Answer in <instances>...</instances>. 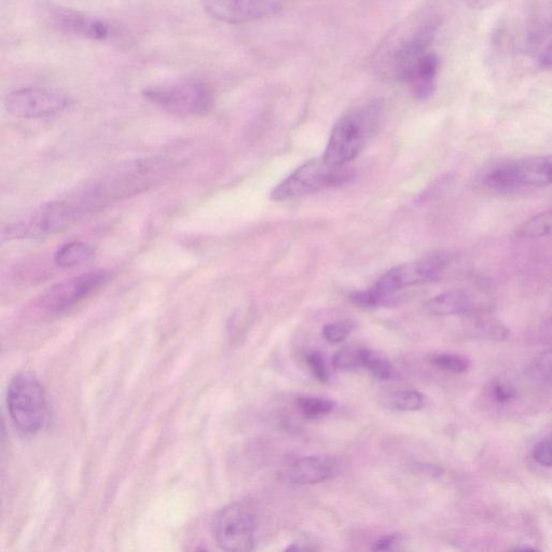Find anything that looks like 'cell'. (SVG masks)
Here are the masks:
<instances>
[{"mask_svg": "<svg viewBox=\"0 0 552 552\" xmlns=\"http://www.w3.org/2000/svg\"><path fill=\"white\" fill-rule=\"evenodd\" d=\"M171 170L162 159L135 160L118 165L103 177L86 186L71 201L80 215L101 209L102 206L136 195L158 184Z\"/></svg>", "mask_w": 552, "mask_h": 552, "instance_id": "cell-1", "label": "cell"}, {"mask_svg": "<svg viewBox=\"0 0 552 552\" xmlns=\"http://www.w3.org/2000/svg\"><path fill=\"white\" fill-rule=\"evenodd\" d=\"M381 114V104L370 102L342 116L331 131L323 159L335 167H347L376 133Z\"/></svg>", "mask_w": 552, "mask_h": 552, "instance_id": "cell-2", "label": "cell"}, {"mask_svg": "<svg viewBox=\"0 0 552 552\" xmlns=\"http://www.w3.org/2000/svg\"><path fill=\"white\" fill-rule=\"evenodd\" d=\"M551 182V157L501 160L482 169L476 186L496 195H510L523 188L544 187Z\"/></svg>", "mask_w": 552, "mask_h": 552, "instance_id": "cell-3", "label": "cell"}, {"mask_svg": "<svg viewBox=\"0 0 552 552\" xmlns=\"http://www.w3.org/2000/svg\"><path fill=\"white\" fill-rule=\"evenodd\" d=\"M7 404L11 419L19 431L33 435L43 429L47 400L43 385L34 374L22 372L11 380Z\"/></svg>", "mask_w": 552, "mask_h": 552, "instance_id": "cell-4", "label": "cell"}, {"mask_svg": "<svg viewBox=\"0 0 552 552\" xmlns=\"http://www.w3.org/2000/svg\"><path fill=\"white\" fill-rule=\"evenodd\" d=\"M353 173L347 167H335L323 157L316 158L301 165L293 174L271 192V199L276 202L291 201L317 191L348 183Z\"/></svg>", "mask_w": 552, "mask_h": 552, "instance_id": "cell-5", "label": "cell"}, {"mask_svg": "<svg viewBox=\"0 0 552 552\" xmlns=\"http://www.w3.org/2000/svg\"><path fill=\"white\" fill-rule=\"evenodd\" d=\"M143 94L151 104L177 116L203 115L213 105L211 89L199 81H179L150 87Z\"/></svg>", "mask_w": 552, "mask_h": 552, "instance_id": "cell-6", "label": "cell"}, {"mask_svg": "<svg viewBox=\"0 0 552 552\" xmlns=\"http://www.w3.org/2000/svg\"><path fill=\"white\" fill-rule=\"evenodd\" d=\"M451 257L447 253H438L386 272L372 289L384 300L385 305L394 299L402 289L430 283L440 278L450 266Z\"/></svg>", "mask_w": 552, "mask_h": 552, "instance_id": "cell-7", "label": "cell"}, {"mask_svg": "<svg viewBox=\"0 0 552 552\" xmlns=\"http://www.w3.org/2000/svg\"><path fill=\"white\" fill-rule=\"evenodd\" d=\"M217 545L225 551H251L256 543V518L253 509L233 503L219 510L212 521Z\"/></svg>", "mask_w": 552, "mask_h": 552, "instance_id": "cell-8", "label": "cell"}, {"mask_svg": "<svg viewBox=\"0 0 552 552\" xmlns=\"http://www.w3.org/2000/svg\"><path fill=\"white\" fill-rule=\"evenodd\" d=\"M68 100L62 93L47 88H26L10 93L5 100L7 112L24 119L46 118L66 108Z\"/></svg>", "mask_w": 552, "mask_h": 552, "instance_id": "cell-9", "label": "cell"}, {"mask_svg": "<svg viewBox=\"0 0 552 552\" xmlns=\"http://www.w3.org/2000/svg\"><path fill=\"white\" fill-rule=\"evenodd\" d=\"M109 280V273L94 271L52 286L41 298V307L50 313H62L98 291Z\"/></svg>", "mask_w": 552, "mask_h": 552, "instance_id": "cell-10", "label": "cell"}, {"mask_svg": "<svg viewBox=\"0 0 552 552\" xmlns=\"http://www.w3.org/2000/svg\"><path fill=\"white\" fill-rule=\"evenodd\" d=\"M439 27L438 21L422 24L392 52L391 71L398 81L407 82L413 69L430 51Z\"/></svg>", "mask_w": 552, "mask_h": 552, "instance_id": "cell-11", "label": "cell"}, {"mask_svg": "<svg viewBox=\"0 0 552 552\" xmlns=\"http://www.w3.org/2000/svg\"><path fill=\"white\" fill-rule=\"evenodd\" d=\"M207 15L230 24H244L276 15L280 0H202Z\"/></svg>", "mask_w": 552, "mask_h": 552, "instance_id": "cell-12", "label": "cell"}, {"mask_svg": "<svg viewBox=\"0 0 552 552\" xmlns=\"http://www.w3.org/2000/svg\"><path fill=\"white\" fill-rule=\"evenodd\" d=\"M79 217L71 201H55L41 206L22 230L32 236H48L71 228Z\"/></svg>", "mask_w": 552, "mask_h": 552, "instance_id": "cell-13", "label": "cell"}, {"mask_svg": "<svg viewBox=\"0 0 552 552\" xmlns=\"http://www.w3.org/2000/svg\"><path fill=\"white\" fill-rule=\"evenodd\" d=\"M338 464L327 457H305L295 460L284 467L282 478L295 485H315L333 478L337 473Z\"/></svg>", "mask_w": 552, "mask_h": 552, "instance_id": "cell-14", "label": "cell"}, {"mask_svg": "<svg viewBox=\"0 0 552 552\" xmlns=\"http://www.w3.org/2000/svg\"><path fill=\"white\" fill-rule=\"evenodd\" d=\"M55 20L65 31L94 40H106L114 34L113 27L107 22L76 11H60Z\"/></svg>", "mask_w": 552, "mask_h": 552, "instance_id": "cell-15", "label": "cell"}, {"mask_svg": "<svg viewBox=\"0 0 552 552\" xmlns=\"http://www.w3.org/2000/svg\"><path fill=\"white\" fill-rule=\"evenodd\" d=\"M440 71V60L434 52H429L413 69L406 84L410 86L414 98L427 101L432 98L437 89Z\"/></svg>", "mask_w": 552, "mask_h": 552, "instance_id": "cell-16", "label": "cell"}, {"mask_svg": "<svg viewBox=\"0 0 552 552\" xmlns=\"http://www.w3.org/2000/svg\"><path fill=\"white\" fill-rule=\"evenodd\" d=\"M475 307L474 297L461 289L440 294L426 305L427 311L437 316L468 314L473 312Z\"/></svg>", "mask_w": 552, "mask_h": 552, "instance_id": "cell-17", "label": "cell"}, {"mask_svg": "<svg viewBox=\"0 0 552 552\" xmlns=\"http://www.w3.org/2000/svg\"><path fill=\"white\" fill-rule=\"evenodd\" d=\"M94 248L85 242L65 244L55 255V262L62 269H71L87 264L94 257Z\"/></svg>", "mask_w": 552, "mask_h": 552, "instance_id": "cell-18", "label": "cell"}, {"mask_svg": "<svg viewBox=\"0 0 552 552\" xmlns=\"http://www.w3.org/2000/svg\"><path fill=\"white\" fill-rule=\"evenodd\" d=\"M552 213L543 212L526 220L517 230V236L524 239H537L548 236L551 232Z\"/></svg>", "mask_w": 552, "mask_h": 552, "instance_id": "cell-19", "label": "cell"}, {"mask_svg": "<svg viewBox=\"0 0 552 552\" xmlns=\"http://www.w3.org/2000/svg\"><path fill=\"white\" fill-rule=\"evenodd\" d=\"M297 405L309 419L323 417L335 408L333 400L316 397H301L297 400Z\"/></svg>", "mask_w": 552, "mask_h": 552, "instance_id": "cell-20", "label": "cell"}, {"mask_svg": "<svg viewBox=\"0 0 552 552\" xmlns=\"http://www.w3.org/2000/svg\"><path fill=\"white\" fill-rule=\"evenodd\" d=\"M368 350L363 348H347L336 353L334 366L342 371H351L363 367Z\"/></svg>", "mask_w": 552, "mask_h": 552, "instance_id": "cell-21", "label": "cell"}, {"mask_svg": "<svg viewBox=\"0 0 552 552\" xmlns=\"http://www.w3.org/2000/svg\"><path fill=\"white\" fill-rule=\"evenodd\" d=\"M431 361L438 368L454 372V374H463L471 366L466 357L458 354H434Z\"/></svg>", "mask_w": 552, "mask_h": 552, "instance_id": "cell-22", "label": "cell"}, {"mask_svg": "<svg viewBox=\"0 0 552 552\" xmlns=\"http://www.w3.org/2000/svg\"><path fill=\"white\" fill-rule=\"evenodd\" d=\"M392 404L402 411H417L425 406V397L418 391H400L393 395Z\"/></svg>", "mask_w": 552, "mask_h": 552, "instance_id": "cell-23", "label": "cell"}, {"mask_svg": "<svg viewBox=\"0 0 552 552\" xmlns=\"http://www.w3.org/2000/svg\"><path fill=\"white\" fill-rule=\"evenodd\" d=\"M363 367H365L371 375H374L379 380H388L392 375V366L377 354L367 352L364 360Z\"/></svg>", "mask_w": 552, "mask_h": 552, "instance_id": "cell-24", "label": "cell"}, {"mask_svg": "<svg viewBox=\"0 0 552 552\" xmlns=\"http://www.w3.org/2000/svg\"><path fill=\"white\" fill-rule=\"evenodd\" d=\"M352 325L347 322L330 323L324 326L323 336L330 343H340L351 334Z\"/></svg>", "mask_w": 552, "mask_h": 552, "instance_id": "cell-25", "label": "cell"}, {"mask_svg": "<svg viewBox=\"0 0 552 552\" xmlns=\"http://www.w3.org/2000/svg\"><path fill=\"white\" fill-rule=\"evenodd\" d=\"M308 364L314 377L322 383H329V371L321 353L313 352L308 355Z\"/></svg>", "mask_w": 552, "mask_h": 552, "instance_id": "cell-26", "label": "cell"}, {"mask_svg": "<svg viewBox=\"0 0 552 552\" xmlns=\"http://www.w3.org/2000/svg\"><path fill=\"white\" fill-rule=\"evenodd\" d=\"M533 458L542 466H551V440L549 438L542 440L540 444H537L533 451Z\"/></svg>", "mask_w": 552, "mask_h": 552, "instance_id": "cell-27", "label": "cell"}, {"mask_svg": "<svg viewBox=\"0 0 552 552\" xmlns=\"http://www.w3.org/2000/svg\"><path fill=\"white\" fill-rule=\"evenodd\" d=\"M494 396L498 402L506 403L516 396V391L513 386L508 384H498L494 388Z\"/></svg>", "mask_w": 552, "mask_h": 552, "instance_id": "cell-28", "label": "cell"}, {"mask_svg": "<svg viewBox=\"0 0 552 552\" xmlns=\"http://www.w3.org/2000/svg\"><path fill=\"white\" fill-rule=\"evenodd\" d=\"M398 534H391L385 537H382L381 540L377 541L374 546H372V550L375 551H384L389 550L391 547L398 541Z\"/></svg>", "mask_w": 552, "mask_h": 552, "instance_id": "cell-29", "label": "cell"}, {"mask_svg": "<svg viewBox=\"0 0 552 552\" xmlns=\"http://www.w3.org/2000/svg\"><path fill=\"white\" fill-rule=\"evenodd\" d=\"M418 469L421 473L430 477H440L444 473V469L434 464H419Z\"/></svg>", "mask_w": 552, "mask_h": 552, "instance_id": "cell-30", "label": "cell"}, {"mask_svg": "<svg viewBox=\"0 0 552 552\" xmlns=\"http://www.w3.org/2000/svg\"><path fill=\"white\" fill-rule=\"evenodd\" d=\"M465 2L473 8L483 9L491 6L495 2H498V0H465Z\"/></svg>", "mask_w": 552, "mask_h": 552, "instance_id": "cell-31", "label": "cell"}]
</instances>
